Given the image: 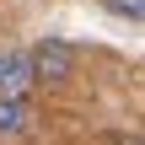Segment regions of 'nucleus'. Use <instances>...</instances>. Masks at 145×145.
Masks as SVG:
<instances>
[{
	"instance_id": "f257e3e1",
	"label": "nucleus",
	"mask_w": 145,
	"mask_h": 145,
	"mask_svg": "<svg viewBox=\"0 0 145 145\" xmlns=\"http://www.w3.org/2000/svg\"><path fill=\"white\" fill-rule=\"evenodd\" d=\"M27 59H32V81L38 86H70L81 75V48L70 38H38L27 48Z\"/></svg>"
},
{
	"instance_id": "f03ea898",
	"label": "nucleus",
	"mask_w": 145,
	"mask_h": 145,
	"mask_svg": "<svg viewBox=\"0 0 145 145\" xmlns=\"http://www.w3.org/2000/svg\"><path fill=\"white\" fill-rule=\"evenodd\" d=\"M27 91H38L27 48H0V97H27Z\"/></svg>"
},
{
	"instance_id": "7ed1b4c3",
	"label": "nucleus",
	"mask_w": 145,
	"mask_h": 145,
	"mask_svg": "<svg viewBox=\"0 0 145 145\" xmlns=\"http://www.w3.org/2000/svg\"><path fill=\"white\" fill-rule=\"evenodd\" d=\"M32 129H38L32 91H27V97H0V140H27Z\"/></svg>"
},
{
	"instance_id": "20e7f679",
	"label": "nucleus",
	"mask_w": 145,
	"mask_h": 145,
	"mask_svg": "<svg viewBox=\"0 0 145 145\" xmlns=\"http://www.w3.org/2000/svg\"><path fill=\"white\" fill-rule=\"evenodd\" d=\"M108 11H113V16H124L129 27H140V22H145V0H108Z\"/></svg>"
}]
</instances>
